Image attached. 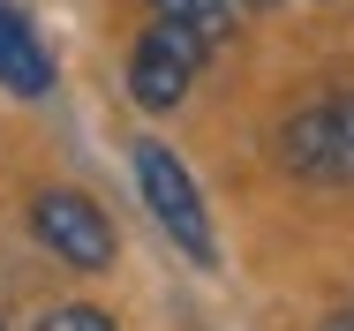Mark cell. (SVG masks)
<instances>
[{"label":"cell","instance_id":"obj_1","mask_svg":"<svg viewBox=\"0 0 354 331\" xmlns=\"http://www.w3.org/2000/svg\"><path fill=\"white\" fill-rule=\"evenodd\" d=\"M136 181H143L151 218L174 234V249H181V256H196V264H212L218 241H212V218H204V196H196L189 166H181V158L158 143V135H143V143H136Z\"/></svg>","mask_w":354,"mask_h":331},{"label":"cell","instance_id":"obj_2","mask_svg":"<svg viewBox=\"0 0 354 331\" xmlns=\"http://www.w3.org/2000/svg\"><path fill=\"white\" fill-rule=\"evenodd\" d=\"M279 151H286V166L309 173V181H354V91L301 106L279 129Z\"/></svg>","mask_w":354,"mask_h":331},{"label":"cell","instance_id":"obj_3","mask_svg":"<svg viewBox=\"0 0 354 331\" xmlns=\"http://www.w3.org/2000/svg\"><path fill=\"white\" fill-rule=\"evenodd\" d=\"M212 46L196 38V30H181V23H158L151 15V30L136 38V53H129V91H136L143 113H166V106H181V91H189V75L204 61Z\"/></svg>","mask_w":354,"mask_h":331},{"label":"cell","instance_id":"obj_4","mask_svg":"<svg viewBox=\"0 0 354 331\" xmlns=\"http://www.w3.org/2000/svg\"><path fill=\"white\" fill-rule=\"evenodd\" d=\"M30 226H38V241L61 256V264H75V271H106L113 264V218L98 211L91 196H75V189H46V196L30 203Z\"/></svg>","mask_w":354,"mask_h":331},{"label":"cell","instance_id":"obj_5","mask_svg":"<svg viewBox=\"0 0 354 331\" xmlns=\"http://www.w3.org/2000/svg\"><path fill=\"white\" fill-rule=\"evenodd\" d=\"M0 91H15V98H46L53 91V53L23 23L15 0H0Z\"/></svg>","mask_w":354,"mask_h":331},{"label":"cell","instance_id":"obj_6","mask_svg":"<svg viewBox=\"0 0 354 331\" xmlns=\"http://www.w3.org/2000/svg\"><path fill=\"white\" fill-rule=\"evenodd\" d=\"M151 15H158V23H181V30H196L204 46H218V38L234 30V0H151Z\"/></svg>","mask_w":354,"mask_h":331},{"label":"cell","instance_id":"obj_7","mask_svg":"<svg viewBox=\"0 0 354 331\" xmlns=\"http://www.w3.org/2000/svg\"><path fill=\"white\" fill-rule=\"evenodd\" d=\"M38 331H121L106 309H91V301H61V309H46Z\"/></svg>","mask_w":354,"mask_h":331},{"label":"cell","instance_id":"obj_8","mask_svg":"<svg viewBox=\"0 0 354 331\" xmlns=\"http://www.w3.org/2000/svg\"><path fill=\"white\" fill-rule=\"evenodd\" d=\"M317 331H354V316H324V324H317Z\"/></svg>","mask_w":354,"mask_h":331},{"label":"cell","instance_id":"obj_9","mask_svg":"<svg viewBox=\"0 0 354 331\" xmlns=\"http://www.w3.org/2000/svg\"><path fill=\"white\" fill-rule=\"evenodd\" d=\"M257 8H272V0H257Z\"/></svg>","mask_w":354,"mask_h":331},{"label":"cell","instance_id":"obj_10","mask_svg":"<svg viewBox=\"0 0 354 331\" xmlns=\"http://www.w3.org/2000/svg\"><path fill=\"white\" fill-rule=\"evenodd\" d=\"M0 331H8V324H0Z\"/></svg>","mask_w":354,"mask_h":331}]
</instances>
